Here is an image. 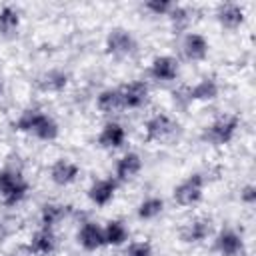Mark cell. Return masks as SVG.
I'll return each mask as SVG.
<instances>
[{
    "label": "cell",
    "instance_id": "cell-24",
    "mask_svg": "<svg viewBox=\"0 0 256 256\" xmlns=\"http://www.w3.org/2000/svg\"><path fill=\"white\" fill-rule=\"evenodd\" d=\"M20 24V12L14 6L0 8V34H12Z\"/></svg>",
    "mask_w": 256,
    "mask_h": 256
},
{
    "label": "cell",
    "instance_id": "cell-31",
    "mask_svg": "<svg viewBox=\"0 0 256 256\" xmlns=\"http://www.w3.org/2000/svg\"><path fill=\"white\" fill-rule=\"evenodd\" d=\"M2 90H4V80H2V76H0V94H2Z\"/></svg>",
    "mask_w": 256,
    "mask_h": 256
},
{
    "label": "cell",
    "instance_id": "cell-30",
    "mask_svg": "<svg viewBox=\"0 0 256 256\" xmlns=\"http://www.w3.org/2000/svg\"><path fill=\"white\" fill-rule=\"evenodd\" d=\"M8 232H10V228H8V222H6L4 218H0V238H4Z\"/></svg>",
    "mask_w": 256,
    "mask_h": 256
},
{
    "label": "cell",
    "instance_id": "cell-2",
    "mask_svg": "<svg viewBox=\"0 0 256 256\" xmlns=\"http://www.w3.org/2000/svg\"><path fill=\"white\" fill-rule=\"evenodd\" d=\"M238 124H240V118L232 112H224L220 116H216L212 120V124H208L202 132V140L214 144V146H222V144H228L236 130H238Z\"/></svg>",
    "mask_w": 256,
    "mask_h": 256
},
{
    "label": "cell",
    "instance_id": "cell-21",
    "mask_svg": "<svg viewBox=\"0 0 256 256\" xmlns=\"http://www.w3.org/2000/svg\"><path fill=\"white\" fill-rule=\"evenodd\" d=\"M68 214V208L62 206V204H44L40 208V224L42 228H54L56 224H60L64 220V216Z\"/></svg>",
    "mask_w": 256,
    "mask_h": 256
},
{
    "label": "cell",
    "instance_id": "cell-3",
    "mask_svg": "<svg viewBox=\"0 0 256 256\" xmlns=\"http://www.w3.org/2000/svg\"><path fill=\"white\" fill-rule=\"evenodd\" d=\"M28 194V182L16 170H0V196L6 206H16Z\"/></svg>",
    "mask_w": 256,
    "mask_h": 256
},
{
    "label": "cell",
    "instance_id": "cell-20",
    "mask_svg": "<svg viewBox=\"0 0 256 256\" xmlns=\"http://www.w3.org/2000/svg\"><path fill=\"white\" fill-rule=\"evenodd\" d=\"M218 92H220V86H218V82L214 80V78H202V80H198L192 88H188V98H190V102L192 100H202V102H206V100H214L216 96H218Z\"/></svg>",
    "mask_w": 256,
    "mask_h": 256
},
{
    "label": "cell",
    "instance_id": "cell-22",
    "mask_svg": "<svg viewBox=\"0 0 256 256\" xmlns=\"http://www.w3.org/2000/svg\"><path fill=\"white\" fill-rule=\"evenodd\" d=\"M104 230V242L106 244H112V246H122L126 240H128V228L124 226V222L120 220H110L106 224Z\"/></svg>",
    "mask_w": 256,
    "mask_h": 256
},
{
    "label": "cell",
    "instance_id": "cell-25",
    "mask_svg": "<svg viewBox=\"0 0 256 256\" xmlns=\"http://www.w3.org/2000/svg\"><path fill=\"white\" fill-rule=\"evenodd\" d=\"M162 210H164V200L158 198V196H150L144 202H140V206H138V218L140 220H152Z\"/></svg>",
    "mask_w": 256,
    "mask_h": 256
},
{
    "label": "cell",
    "instance_id": "cell-13",
    "mask_svg": "<svg viewBox=\"0 0 256 256\" xmlns=\"http://www.w3.org/2000/svg\"><path fill=\"white\" fill-rule=\"evenodd\" d=\"M242 248H244V242L236 230L226 228L216 238V250L220 252V256H238L242 254Z\"/></svg>",
    "mask_w": 256,
    "mask_h": 256
},
{
    "label": "cell",
    "instance_id": "cell-17",
    "mask_svg": "<svg viewBox=\"0 0 256 256\" xmlns=\"http://www.w3.org/2000/svg\"><path fill=\"white\" fill-rule=\"evenodd\" d=\"M142 170V158L136 152H126L118 162H116V180L126 182L132 180L138 172Z\"/></svg>",
    "mask_w": 256,
    "mask_h": 256
},
{
    "label": "cell",
    "instance_id": "cell-29",
    "mask_svg": "<svg viewBox=\"0 0 256 256\" xmlns=\"http://www.w3.org/2000/svg\"><path fill=\"white\" fill-rule=\"evenodd\" d=\"M240 200L244 204H254L256 202V186L254 184H246L242 190H240Z\"/></svg>",
    "mask_w": 256,
    "mask_h": 256
},
{
    "label": "cell",
    "instance_id": "cell-1",
    "mask_svg": "<svg viewBox=\"0 0 256 256\" xmlns=\"http://www.w3.org/2000/svg\"><path fill=\"white\" fill-rule=\"evenodd\" d=\"M14 128L20 132H30L40 140H54L58 136V124L54 122V118H50L48 114H44L38 108L24 110L18 116Z\"/></svg>",
    "mask_w": 256,
    "mask_h": 256
},
{
    "label": "cell",
    "instance_id": "cell-12",
    "mask_svg": "<svg viewBox=\"0 0 256 256\" xmlns=\"http://www.w3.org/2000/svg\"><path fill=\"white\" fill-rule=\"evenodd\" d=\"M210 230H212V226H210V220L208 218H202V216L200 218H192V220H188L182 226L180 238L184 242H202V240L208 238Z\"/></svg>",
    "mask_w": 256,
    "mask_h": 256
},
{
    "label": "cell",
    "instance_id": "cell-16",
    "mask_svg": "<svg viewBox=\"0 0 256 256\" xmlns=\"http://www.w3.org/2000/svg\"><path fill=\"white\" fill-rule=\"evenodd\" d=\"M78 242L84 250H98L106 244L104 242V230L96 222H86V224H82V228L78 232Z\"/></svg>",
    "mask_w": 256,
    "mask_h": 256
},
{
    "label": "cell",
    "instance_id": "cell-18",
    "mask_svg": "<svg viewBox=\"0 0 256 256\" xmlns=\"http://www.w3.org/2000/svg\"><path fill=\"white\" fill-rule=\"evenodd\" d=\"M38 88L42 92H62L68 84V74L64 70H58V68H52L44 74L38 76Z\"/></svg>",
    "mask_w": 256,
    "mask_h": 256
},
{
    "label": "cell",
    "instance_id": "cell-26",
    "mask_svg": "<svg viewBox=\"0 0 256 256\" xmlns=\"http://www.w3.org/2000/svg\"><path fill=\"white\" fill-rule=\"evenodd\" d=\"M170 20H172V26H174V30H186L188 26H190V22H192V10L188 8V6H178V4H174V8L170 10Z\"/></svg>",
    "mask_w": 256,
    "mask_h": 256
},
{
    "label": "cell",
    "instance_id": "cell-9",
    "mask_svg": "<svg viewBox=\"0 0 256 256\" xmlns=\"http://www.w3.org/2000/svg\"><path fill=\"white\" fill-rule=\"evenodd\" d=\"M182 54L192 62L204 60L208 56V40L198 32L186 34L182 40Z\"/></svg>",
    "mask_w": 256,
    "mask_h": 256
},
{
    "label": "cell",
    "instance_id": "cell-4",
    "mask_svg": "<svg viewBox=\"0 0 256 256\" xmlns=\"http://www.w3.org/2000/svg\"><path fill=\"white\" fill-rule=\"evenodd\" d=\"M202 188H204V176L202 174H190L184 182H180L174 188V202L178 206H194L202 198Z\"/></svg>",
    "mask_w": 256,
    "mask_h": 256
},
{
    "label": "cell",
    "instance_id": "cell-19",
    "mask_svg": "<svg viewBox=\"0 0 256 256\" xmlns=\"http://www.w3.org/2000/svg\"><path fill=\"white\" fill-rule=\"evenodd\" d=\"M124 142H126V130L118 122H108L98 136V144L102 148H120Z\"/></svg>",
    "mask_w": 256,
    "mask_h": 256
},
{
    "label": "cell",
    "instance_id": "cell-10",
    "mask_svg": "<svg viewBox=\"0 0 256 256\" xmlns=\"http://www.w3.org/2000/svg\"><path fill=\"white\" fill-rule=\"evenodd\" d=\"M150 76L154 80L170 82L178 76V60L172 56H156L150 64Z\"/></svg>",
    "mask_w": 256,
    "mask_h": 256
},
{
    "label": "cell",
    "instance_id": "cell-28",
    "mask_svg": "<svg viewBox=\"0 0 256 256\" xmlns=\"http://www.w3.org/2000/svg\"><path fill=\"white\" fill-rule=\"evenodd\" d=\"M126 256H152V246L148 242H144V240L132 242L126 248Z\"/></svg>",
    "mask_w": 256,
    "mask_h": 256
},
{
    "label": "cell",
    "instance_id": "cell-14",
    "mask_svg": "<svg viewBox=\"0 0 256 256\" xmlns=\"http://www.w3.org/2000/svg\"><path fill=\"white\" fill-rule=\"evenodd\" d=\"M54 248H56V236L50 228L36 230L30 238V244H28V250L36 256H48L50 252H54Z\"/></svg>",
    "mask_w": 256,
    "mask_h": 256
},
{
    "label": "cell",
    "instance_id": "cell-15",
    "mask_svg": "<svg viewBox=\"0 0 256 256\" xmlns=\"http://www.w3.org/2000/svg\"><path fill=\"white\" fill-rule=\"evenodd\" d=\"M216 18H218V22H220L224 28L234 30V28H238V26L244 22V10H242V6L236 4V2H224V4L218 6Z\"/></svg>",
    "mask_w": 256,
    "mask_h": 256
},
{
    "label": "cell",
    "instance_id": "cell-11",
    "mask_svg": "<svg viewBox=\"0 0 256 256\" xmlns=\"http://www.w3.org/2000/svg\"><path fill=\"white\" fill-rule=\"evenodd\" d=\"M116 186H118V180H114V178H100V180H96L88 188V198L96 206H106L114 198Z\"/></svg>",
    "mask_w": 256,
    "mask_h": 256
},
{
    "label": "cell",
    "instance_id": "cell-27",
    "mask_svg": "<svg viewBox=\"0 0 256 256\" xmlns=\"http://www.w3.org/2000/svg\"><path fill=\"white\" fill-rule=\"evenodd\" d=\"M144 8L156 16H164V14H170V10L174 8V2L170 0H150L144 4Z\"/></svg>",
    "mask_w": 256,
    "mask_h": 256
},
{
    "label": "cell",
    "instance_id": "cell-6",
    "mask_svg": "<svg viewBox=\"0 0 256 256\" xmlns=\"http://www.w3.org/2000/svg\"><path fill=\"white\" fill-rule=\"evenodd\" d=\"M174 128H176V122H174L168 114H154V116L148 118L146 124H144L146 140H148V142L164 140L168 134L174 132Z\"/></svg>",
    "mask_w": 256,
    "mask_h": 256
},
{
    "label": "cell",
    "instance_id": "cell-8",
    "mask_svg": "<svg viewBox=\"0 0 256 256\" xmlns=\"http://www.w3.org/2000/svg\"><path fill=\"white\" fill-rule=\"evenodd\" d=\"M78 174H80V166H78L76 162L68 160V158L56 160V162L52 164V168H50V178H52V182L58 184V186H68V184H72V182L78 178Z\"/></svg>",
    "mask_w": 256,
    "mask_h": 256
},
{
    "label": "cell",
    "instance_id": "cell-5",
    "mask_svg": "<svg viewBox=\"0 0 256 256\" xmlns=\"http://www.w3.org/2000/svg\"><path fill=\"white\" fill-rule=\"evenodd\" d=\"M118 92H120L122 108H140V106L146 104L150 88L144 80H134V82H128V84L120 86Z\"/></svg>",
    "mask_w": 256,
    "mask_h": 256
},
{
    "label": "cell",
    "instance_id": "cell-32",
    "mask_svg": "<svg viewBox=\"0 0 256 256\" xmlns=\"http://www.w3.org/2000/svg\"><path fill=\"white\" fill-rule=\"evenodd\" d=\"M10 256H20V254H10Z\"/></svg>",
    "mask_w": 256,
    "mask_h": 256
},
{
    "label": "cell",
    "instance_id": "cell-7",
    "mask_svg": "<svg viewBox=\"0 0 256 256\" xmlns=\"http://www.w3.org/2000/svg\"><path fill=\"white\" fill-rule=\"evenodd\" d=\"M134 46H136V42H134L132 34L124 28H114L106 36V50L112 56H128L134 50Z\"/></svg>",
    "mask_w": 256,
    "mask_h": 256
},
{
    "label": "cell",
    "instance_id": "cell-23",
    "mask_svg": "<svg viewBox=\"0 0 256 256\" xmlns=\"http://www.w3.org/2000/svg\"><path fill=\"white\" fill-rule=\"evenodd\" d=\"M96 106L102 112H116L122 108V100H120V92L118 88H106L98 94L96 98Z\"/></svg>",
    "mask_w": 256,
    "mask_h": 256
}]
</instances>
